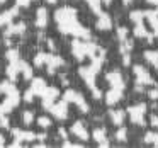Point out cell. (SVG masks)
Listing matches in <instances>:
<instances>
[{
	"mask_svg": "<svg viewBox=\"0 0 158 148\" xmlns=\"http://www.w3.org/2000/svg\"><path fill=\"white\" fill-rule=\"evenodd\" d=\"M12 136L15 138V141L12 145H14V146H19L21 141H24V140H34L36 134L34 133H29V131H22L21 128H14V129H12Z\"/></svg>",
	"mask_w": 158,
	"mask_h": 148,
	"instance_id": "cell-1",
	"label": "cell"
},
{
	"mask_svg": "<svg viewBox=\"0 0 158 148\" xmlns=\"http://www.w3.org/2000/svg\"><path fill=\"white\" fill-rule=\"evenodd\" d=\"M17 14H19V5H17V7L9 9V11H5V12H0V27L9 26V24H10V21H12V19H14Z\"/></svg>",
	"mask_w": 158,
	"mask_h": 148,
	"instance_id": "cell-2",
	"label": "cell"
},
{
	"mask_svg": "<svg viewBox=\"0 0 158 148\" xmlns=\"http://www.w3.org/2000/svg\"><path fill=\"white\" fill-rule=\"evenodd\" d=\"M26 32V24L24 22H17V24H9L7 26V29L4 31V36L5 38H10V36H14V34H24Z\"/></svg>",
	"mask_w": 158,
	"mask_h": 148,
	"instance_id": "cell-3",
	"label": "cell"
},
{
	"mask_svg": "<svg viewBox=\"0 0 158 148\" xmlns=\"http://www.w3.org/2000/svg\"><path fill=\"white\" fill-rule=\"evenodd\" d=\"M5 73H7V77L12 80V82H15V80H17V75L21 73V66H19V61H9L7 68H5Z\"/></svg>",
	"mask_w": 158,
	"mask_h": 148,
	"instance_id": "cell-4",
	"label": "cell"
},
{
	"mask_svg": "<svg viewBox=\"0 0 158 148\" xmlns=\"http://www.w3.org/2000/svg\"><path fill=\"white\" fill-rule=\"evenodd\" d=\"M46 22H48V12H46L44 7H41L38 11V14H36V26L38 27H44Z\"/></svg>",
	"mask_w": 158,
	"mask_h": 148,
	"instance_id": "cell-5",
	"label": "cell"
},
{
	"mask_svg": "<svg viewBox=\"0 0 158 148\" xmlns=\"http://www.w3.org/2000/svg\"><path fill=\"white\" fill-rule=\"evenodd\" d=\"M31 90H32L34 94H38V95H43V94L46 92V87H44V82H43V78H34V80H32Z\"/></svg>",
	"mask_w": 158,
	"mask_h": 148,
	"instance_id": "cell-6",
	"label": "cell"
},
{
	"mask_svg": "<svg viewBox=\"0 0 158 148\" xmlns=\"http://www.w3.org/2000/svg\"><path fill=\"white\" fill-rule=\"evenodd\" d=\"M15 90H17V87L12 83V80H10V82L5 80V82L0 83V92H2V94H10V92H15Z\"/></svg>",
	"mask_w": 158,
	"mask_h": 148,
	"instance_id": "cell-7",
	"label": "cell"
},
{
	"mask_svg": "<svg viewBox=\"0 0 158 148\" xmlns=\"http://www.w3.org/2000/svg\"><path fill=\"white\" fill-rule=\"evenodd\" d=\"M19 66H21V72H22V75H24V78H31L32 77L31 66H29L26 61H21V60H19Z\"/></svg>",
	"mask_w": 158,
	"mask_h": 148,
	"instance_id": "cell-8",
	"label": "cell"
},
{
	"mask_svg": "<svg viewBox=\"0 0 158 148\" xmlns=\"http://www.w3.org/2000/svg\"><path fill=\"white\" fill-rule=\"evenodd\" d=\"M48 58H49V55L39 53V55H36V56H34V65H36V66H43L46 61H48Z\"/></svg>",
	"mask_w": 158,
	"mask_h": 148,
	"instance_id": "cell-9",
	"label": "cell"
},
{
	"mask_svg": "<svg viewBox=\"0 0 158 148\" xmlns=\"http://www.w3.org/2000/svg\"><path fill=\"white\" fill-rule=\"evenodd\" d=\"M22 121H24V124H31L32 121H34V112H32V111H24V112H22Z\"/></svg>",
	"mask_w": 158,
	"mask_h": 148,
	"instance_id": "cell-10",
	"label": "cell"
},
{
	"mask_svg": "<svg viewBox=\"0 0 158 148\" xmlns=\"http://www.w3.org/2000/svg\"><path fill=\"white\" fill-rule=\"evenodd\" d=\"M5 58H7L9 61H19V51L17 49H9V51L5 53Z\"/></svg>",
	"mask_w": 158,
	"mask_h": 148,
	"instance_id": "cell-11",
	"label": "cell"
},
{
	"mask_svg": "<svg viewBox=\"0 0 158 148\" xmlns=\"http://www.w3.org/2000/svg\"><path fill=\"white\" fill-rule=\"evenodd\" d=\"M53 112H55L58 117H65V116H66V112H65V106H63V104H60V106H56Z\"/></svg>",
	"mask_w": 158,
	"mask_h": 148,
	"instance_id": "cell-12",
	"label": "cell"
},
{
	"mask_svg": "<svg viewBox=\"0 0 158 148\" xmlns=\"http://www.w3.org/2000/svg\"><path fill=\"white\" fill-rule=\"evenodd\" d=\"M38 124H39L41 128H48L49 124H51V121H49L46 116H43V117H39V119H38Z\"/></svg>",
	"mask_w": 158,
	"mask_h": 148,
	"instance_id": "cell-13",
	"label": "cell"
},
{
	"mask_svg": "<svg viewBox=\"0 0 158 148\" xmlns=\"http://www.w3.org/2000/svg\"><path fill=\"white\" fill-rule=\"evenodd\" d=\"M9 124H10V121H9L7 114H2V116H0V126H2V128H9Z\"/></svg>",
	"mask_w": 158,
	"mask_h": 148,
	"instance_id": "cell-14",
	"label": "cell"
},
{
	"mask_svg": "<svg viewBox=\"0 0 158 148\" xmlns=\"http://www.w3.org/2000/svg\"><path fill=\"white\" fill-rule=\"evenodd\" d=\"M73 131H75V133H78L80 136H85V131H83L82 126H80V123H77V126H73Z\"/></svg>",
	"mask_w": 158,
	"mask_h": 148,
	"instance_id": "cell-15",
	"label": "cell"
},
{
	"mask_svg": "<svg viewBox=\"0 0 158 148\" xmlns=\"http://www.w3.org/2000/svg\"><path fill=\"white\" fill-rule=\"evenodd\" d=\"M32 95H34V92H32V90L29 89L27 92L24 94V100H26V102H31V100H32Z\"/></svg>",
	"mask_w": 158,
	"mask_h": 148,
	"instance_id": "cell-16",
	"label": "cell"
},
{
	"mask_svg": "<svg viewBox=\"0 0 158 148\" xmlns=\"http://www.w3.org/2000/svg\"><path fill=\"white\" fill-rule=\"evenodd\" d=\"M4 145H5V140H4V136L0 134V146H4Z\"/></svg>",
	"mask_w": 158,
	"mask_h": 148,
	"instance_id": "cell-17",
	"label": "cell"
},
{
	"mask_svg": "<svg viewBox=\"0 0 158 148\" xmlns=\"http://www.w3.org/2000/svg\"><path fill=\"white\" fill-rule=\"evenodd\" d=\"M5 2H7V0H0V4H5Z\"/></svg>",
	"mask_w": 158,
	"mask_h": 148,
	"instance_id": "cell-18",
	"label": "cell"
}]
</instances>
